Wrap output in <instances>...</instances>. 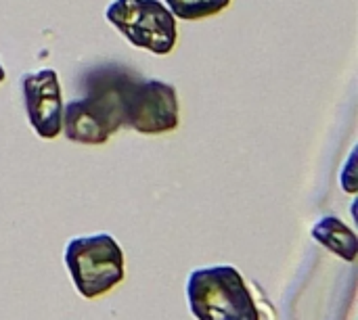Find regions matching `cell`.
<instances>
[{
  "mask_svg": "<svg viewBox=\"0 0 358 320\" xmlns=\"http://www.w3.org/2000/svg\"><path fill=\"white\" fill-rule=\"evenodd\" d=\"M138 73L122 63H103L82 73L80 99L63 105L65 138L103 145L124 126V94Z\"/></svg>",
  "mask_w": 358,
  "mask_h": 320,
  "instance_id": "6da1fadb",
  "label": "cell"
},
{
  "mask_svg": "<svg viewBox=\"0 0 358 320\" xmlns=\"http://www.w3.org/2000/svg\"><path fill=\"white\" fill-rule=\"evenodd\" d=\"M187 304L197 320H260V310L235 266H206L189 275Z\"/></svg>",
  "mask_w": 358,
  "mask_h": 320,
  "instance_id": "7a4b0ae2",
  "label": "cell"
},
{
  "mask_svg": "<svg viewBox=\"0 0 358 320\" xmlns=\"http://www.w3.org/2000/svg\"><path fill=\"white\" fill-rule=\"evenodd\" d=\"M63 260L73 287L86 300L111 291L126 277L124 252L107 233L69 239Z\"/></svg>",
  "mask_w": 358,
  "mask_h": 320,
  "instance_id": "3957f363",
  "label": "cell"
},
{
  "mask_svg": "<svg viewBox=\"0 0 358 320\" xmlns=\"http://www.w3.org/2000/svg\"><path fill=\"white\" fill-rule=\"evenodd\" d=\"M105 17L132 46L153 54H170L178 42L176 17L159 0H113Z\"/></svg>",
  "mask_w": 358,
  "mask_h": 320,
  "instance_id": "277c9868",
  "label": "cell"
},
{
  "mask_svg": "<svg viewBox=\"0 0 358 320\" xmlns=\"http://www.w3.org/2000/svg\"><path fill=\"white\" fill-rule=\"evenodd\" d=\"M180 107L176 88L162 80L136 75L124 94V126L138 134L157 136L178 128Z\"/></svg>",
  "mask_w": 358,
  "mask_h": 320,
  "instance_id": "5b68a950",
  "label": "cell"
},
{
  "mask_svg": "<svg viewBox=\"0 0 358 320\" xmlns=\"http://www.w3.org/2000/svg\"><path fill=\"white\" fill-rule=\"evenodd\" d=\"M21 88L27 119L34 132L44 140L57 138L63 130V96L57 71L40 69L25 73Z\"/></svg>",
  "mask_w": 358,
  "mask_h": 320,
  "instance_id": "8992f818",
  "label": "cell"
},
{
  "mask_svg": "<svg viewBox=\"0 0 358 320\" xmlns=\"http://www.w3.org/2000/svg\"><path fill=\"white\" fill-rule=\"evenodd\" d=\"M313 237L319 245L342 258L344 262H355L358 254L357 233L344 224L338 216H323L313 226Z\"/></svg>",
  "mask_w": 358,
  "mask_h": 320,
  "instance_id": "52a82bcc",
  "label": "cell"
},
{
  "mask_svg": "<svg viewBox=\"0 0 358 320\" xmlns=\"http://www.w3.org/2000/svg\"><path fill=\"white\" fill-rule=\"evenodd\" d=\"M164 4L182 21H199L222 13L231 0H164Z\"/></svg>",
  "mask_w": 358,
  "mask_h": 320,
  "instance_id": "ba28073f",
  "label": "cell"
},
{
  "mask_svg": "<svg viewBox=\"0 0 358 320\" xmlns=\"http://www.w3.org/2000/svg\"><path fill=\"white\" fill-rule=\"evenodd\" d=\"M355 157H357V151H352V155H350V159H348V163H346V168H344V172H342V176H340L344 191L350 193V195L357 193V182H355Z\"/></svg>",
  "mask_w": 358,
  "mask_h": 320,
  "instance_id": "9c48e42d",
  "label": "cell"
},
{
  "mask_svg": "<svg viewBox=\"0 0 358 320\" xmlns=\"http://www.w3.org/2000/svg\"><path fill=\"white\" fill-rule=\"evenodd\" d=\"M4 78H6V71H4V67L0 65V84L4 82Z\"/></svg>",
  "mask_w": 358,
  "mask_h": 320,
  "instance_id": "30bf717a",
  "label": "cell"
}]
</instances>
